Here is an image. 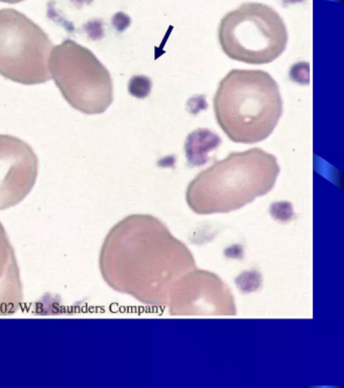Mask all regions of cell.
Wrapping results in <instances>:
<instances>
[{
    "instance_id": "6da1fadb",
    "label": "cell",
    "mask_w": 344,
    "mask_h": 388,
    "mask_svg": "<svg viewBox=\"0 0 344 388\" xmlns=\"http://www.w3.org/2000/svg\"><path fill=\"white\" fill-rule=\"evenodd\" d=\"M99 268L113 290L144 305L163 307L176 283L195 269L196 261L189 248L159 218L132 215L107 234Z\"/></svg>"
},
{
    "instance_id": "7a4b0ae2",
    "label": "cell",
    "mask_w": 344,
    "mask_h": 388,
    "mask_svg": "<svg viewBox=\"0 0 344 388\" xmlns=\"http://www.w3.org/2000/svg\"><path fill=\"white\" fill-rule=\"evenodd\" d=\"M280 171L277 158L261 148L234 152L193 179L186 202L201 216L235 212L270 192Z\"/></svg>"
},
{
    "instance_id": "3957f363",
    "label": "cell",
    "mask_w": 344,
    "mask_h": 388,
    "mask_svg": "<svg viewBox=\"0 0 344 388\" xmlns=\"http://www.w3.org/2000/svg\"><path fill=\"white\" fill-rule=\"evenodd\" d=\"M216 121L227 138L239 144H256L270 137L283 114L277 81L265 71L233 69L213 98Z\"/></svg>"
},
{
    "instance_id": "277c9868",
    "label": "cell",
    "mask_w": 344,
    "mask_h": 388,
    "mask_svg": "<svg viewBox=\"0 0 344 388\" xmlns=\"http://www.w3.org/2000/svg\"><path fill=\"white\" fill-rule=\"evenodd\" d=\"M288 29L280 14L260 2L243 3L228 12L219 24L222 51L238 62L263 65L286 50Z\"/></svg>"
},
{
    "instance_id": "5b68a950",
    "label": "cell",
    "mask_w": 344,
    "mask_h": 388,
    "mask_svg": "<svg viewBox=\"0 0 344 388\" xmlns=\"http://www.w3.org/2000/svg\"><path fill=\"white\" fill-rule=\"evenodd\" d=\"M48 66L51 78L74 109L93 115L105 112L111 106L110 73L88 48L65 40L53 48Z\"/></svg>"
},
{
    "instance_id": "8992f818",
    "label": "cell",
    "mask_w": 344,
    "mask_h": 388,
    "mask_svg": "<svg viewBox=\"0 0 344 388\" xmlns=\"http://www.w3.org/2000/svg\"><path fill=\"white\" fill-rule=\"evenodd\" d=\"M54 43L43 29L25 14L0 9V75L23 85L51 79L49 58Z\"/></svg>"
},
{
    "instance_id": "52a82bcc",
    "label": "cell",
    "mask_w": 344,
    "mask_h": 388,
    "mask_svg": "<svg viewBox=\"0 0 344 388\" xmlns=\"http://www.w3.org/2000/svg\"><path fill=\"white\" fill-rule=\"evenodd\" d=\"M172 317H234L236 305L230 288L219 276L193 269L174 286L168 304Z\"/></svg>"
},
{
    "instance_id": "ba28073f",
    "label": "cell",
    "mask_w": 344,
    "mask_h": 388,
    "mask_svg": "<svg viewBox=\"0 0 344 388\" xmlns=\"http://www.w3.org/2000/svg\"><path fill=\"white\" fill-rule=\"evenodd\" d=\"M39 159L24 141L0 135V211L20 203L34 188Z\"/></svg>"
},
{
    "instance_id": "9c48e42d",
    "label": "cell",
    "mask_w": 344,
    "mask_h": 388,
    "mask_svg": "<svg viewBox=\"0 0 344 388\" xmlns=\"http://www.w3.org/2000/svg\"><path fill=\"white\" fill-rule=\"evenodd\" d=\"M23 302V289L14 250L0 222V316L16 313Z\"/></svg>"
},
{
    "instance_id": "30bf717a",
    "label": "cell",
    "mask_w": 344,
    "mask_h": 388,
    "mask_svg": "<svg viewBox=\"0 0 344 388\" xmlns=\"http://www.w3.org/2000/svg\"><path fill=\"white\" fill-rule=\"evenodd\" d=\"M222 141L219 135L209 129H197L190 132L185 141V155L189 165L199 167L210 161Z\"/></svg>"
},
{
    "instance_id": "8fae6325",
    "label": "cell",
    "mask_w": 344,
    "mask_h": 388,
    "mask_svg": "<svg viewBox=\"0 0 344 388\" xmlns=\"http://www.w3.org/2000/svg\"><path fill=\"white\" fill-rule=\"evenodd\" d=\"M152 86V80L148 77L144 75H136L129 80L128 92L136 98L143 99L151 93Z\"/></svg>"
},
{
    "instance_id": "7c38bea8",
    "label": "cell",
    "mask_w": 344,
    "mask_h": 388,
    "mask_svg": "<svg viewBox=\"0 0 344 388\" xmlns=\"http://www.w3.org/2000/svg\"><path fill=\"white\" fill-rule=\"evenodd\" d=\"M22 1H24V0H0V2L9 3V4H17V3H20Z\"/></svg>"
},
{
    "instance_id": "4fadbf2b",
    "label": "cell",
    "mask_w": 344,
    "mask_h": 388,
    "mask_svg": "<svg viewBox=\"0 0 344 388\" xmlns=\"http://www.w3.org/2000/svg\"><path fill=\"white\" fill-rule=\"evenodd\" d=\"M73 1H74V0H73ZM75 1H78L79 3H83V2H87L88 3V2H90L91 0H75Z\"/></svg>"
}]
</instances>
